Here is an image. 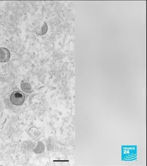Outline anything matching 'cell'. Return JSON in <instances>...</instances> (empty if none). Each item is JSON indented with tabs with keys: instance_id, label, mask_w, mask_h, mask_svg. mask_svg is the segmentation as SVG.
<instances>
[{
	"instance_id": "cell-1",
	"label": "cell",
	"mask_w": 147,
	"mask_h": 166,
	"mask_svg": "<svg viewBox=\"0 0 147 166\" xmlns=\"http://www.w3.org/2000/svg\"><path fill=\"white\" fill-rule=\"evenodd\" d=\"M10 100L13 104L17 106L20 105H22L24 102L25 95L21 91H14L11 94Z\"/></svg>"
},
{
	"instance_id": "cell-2",
	"label": "cell",
	"mask_w": 147,
	"mask_h": 166,
	"mask_svg": "<svg viewBox=\"0 0 147 166\" xmlns=\"http://www.w3.org/2000/svg\"><path fill=\"white\" fill-rule=\"evenodd\" d=\"M10 56L9 50L4 47L0 48V62L4 63L8 61Z\"/></svg>"
},
{
	"instance_id": "cell-3",
	"label": "cell",
	"mask_w": 147,
	"mask_h": 166,
	"mask_svg": "<svg viewBox=\"0 0 147 166\" xmlns=\"http://www.w3.org/2000/svg\"><path fill=\"white\" fill-rule=\"evenodd\" d=\"M21 87L22 90L26 93H30L33 91L31 84L26 82H22L21 84Z\"/></svg>"
},
{
	"instance_id": "cell-4",
	"label": "cell",
	"mask_w": 147,
	"mask_h": 166,
	"mask_svg": "<svg viewBox=\"0 0 147 166\" xmlns=\"http://www.w3.org/2000/svg\"><path fill=\"white\" fill-rule=\"evenodd\" d=\"M48 27L46 23L44 22V23L41 27L40 31H38V33L39 35H42L46 33L47 31Z\"/></svg>"
}]
</instances>
